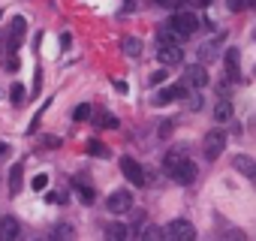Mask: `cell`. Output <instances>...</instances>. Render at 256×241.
I'll return each instance as SVG.
<instances>
[{
    "mask_svg": "<svg viewBox=\"0 0 256 241\" xmlns=\"http://www.w3.org/2000/svg\"><path fill=\"white\" fill-rule=\"evenodd\" d=\"M169 30H172L178 40H187V36H193V34L199 30V22H196V16H193V12L178 10V12L169 18Z\"/></svg>",
    "mask_w": 256,
    "mask_h": 241,
    "instance_id": "1",
    "label": "cell"
},
{
    "mask_svg": "<svg viewBox=\"0 0 256 241\" xmlns=\"http://www.w3.org/2000/svg\"><path fill=\"white\" fill-rule=\"evenodd\" d=\"M160 60H163V66H175V64H181L184 60V52H181V46H178V40H163L160 36Z\"/></svg>",
    "mask_w": 256,
    "mask_h": 241,
    "instance_id": "2",
    "label": "cell"
},
{
    "mask_svg": "<svg viewBox=\"0 0 256 241\" xmlns=\"http://www.w3.org/2000/svg\"><path fill=\"white\" fill-rule=\"evenodd\" d=\"M223 148H226V133L223 130H211L205 136V157L208 160H217L223 154Z\"/></svg>",
    "mask_w": 256,
    "mask_h": 241,
    "instance_id": "3",
    "label": "cell"
},
{
    "mask_svg": "<svg viewBox=\"0 0 256 241\" xmlns=\"http://www.w3.org/2000/svg\"><path fill=\"white\" fill-rule=\"evenodd\" d=\"M169 178L178 181V184H193V181H196V163H193L190 157H184V160L169 172Z\"/></svg>",
    "mask_w": 256,
    "mask_h": 241,
    "instance_id": "4",
    "label": "cell"
},
{
    "mask_svg": "<svg viewBox=\"0 0 256 241\" xmlns=\"http://www.w3.org/2000/svg\"><path fill=\"white\" fill-rule=\"evenodd\" d=\"M120 172H124V178H126V181L136 184V187H142V184H145V172H142V166H139L133 157H120Z\"/></svg>",
    "mask_w": 256,
    "mask_h": 241,
    "instance_id": "5",
    "label": "cell"
},
{
    "mask_svg": "<svg viewBox=\"0 0 256 241\" xmlns=\"http://www.w3.org/2000/svg\"><path fill=\"white\" fill-rule=\"evenodd\" d=\"M133 208V193L130 190H114L108 196V211L112 214H124V211H130Z\"/></svg>",
    "mask_w": 256,
    "mask_h": 241,
    "instance_id": "6",
    "label": "cell"
},
{
    "mask_svg": "<svg viewBox=\"0 0 256 241\" xmlns=\"http://www.w3.org/2000/svg\"><path fill=\"white\" fill-rule=\"evenodd\" d=\"M166 235L175 238V241H190V238H196V229H193V223H187V220H172V223L166 226Z\"/></svg>",
    "mask_w": 256,
    "mask_h": 241,
    "instance_id": "7",
    "label": "cell"
},
{
    "mask_svg": "<svg viewBox=\"0 0 256 241\" xmlns=\"http://www.w3.org/2000/svg\"><path fill=\"white\" fill-rule=\"evenodd\" d=\"M187 94V82L184 84H175V88H163L157 96H154V106H166V102H172V100H178V96H184Z\"/></svg>",
    "mask_w": 256,
    "mask_h": 241,
    "instance_id": "8",
    "label": "cell"
},
{
    "mask_svg": "<svg viewBox=\"0 0 256 241\" xmlns=\"http://www.w3.org/2000/svg\"><path fill=\"white\" fill-rule=\"evenodd\" d=\"M187 82H190L193 88H205V84H208V72H205V66H202V64L190 66V70H187Z\"/></svg>",
    "mask_w": 256,
    "mask_h": 241,
    "instance_id": "9",
    "label": "cell"
},
{
    "mask_svg": "<svg viewBox=\"0 0 256 241\" xmlns=\"http://www.w3.org/2000/svg\"><path fill=\"white\" fill-rule=\"evenodd\" d=\"M24 30H28V22H24V18H16V22L10 24V48H16V46L22 42Z\"/></svg>",
    "mask_w": 256,
    "mask_h": 241,
    "instance_id": "10",
    "label": "cell"
},
{
    "mask_svg": "<svg viewBox=\"0 0 256 241\" xmlns=\"http://www.w3.org/2000/svg\"><path fill=\"white\" fill-rule=\"evenodd\" d=\"M18 235V220L16 217H0V238H16Z\"/></svg>",
    "mask_w": 256,
    "mask_h": 241,
    "instance_id": "11",
    "label": "cell"
},
{
    "mask_svg": "<svg viewBox=\"0 0 256 241\" xmlns=\"http://www.w3.org/2000/svg\"><path fill=\"white\" fill-rule=\"evenodd\" d=\"M184 157H187V151H181V148H172V151L163 157V169H166V175H169V172H172V169H175V166L184 160Z\"/></svg>",
    "mask_w": 256,
    "mask_h": 241,
    "instance_id": "12",
    "label": "cell"
},
{
    "mask_svg": "<svg viewBox=\"0 0 256 241\" xmlns=\"http://www.w3.org/2000/svg\"><path fill=\"white\" fill-rule=\"evenodd\" d=\"M214 118L220 120V124H226V120L232 118V106H229V100H220V102L214 106Z\"/></svg>",
    "mask_w": 256,
    "mask_h": 241,
    "instance_id": "13",
    "label": "cell"
},
{
    "mask_svg": "<svg viewBox=\"0 0 256 241\" xmlns=\"http://www.w3.org/2000/svg\"><path fill=\"white\" fill-rule=\"evenodd\" d=\"M124 54H126V58H139V54H142V42H139L136 36H126V40H124Z\"/></svg>",
    "mask_w": 256,
    "mask_h": 241,
    "instance_id": "14",
    "label": "cell"
},
{
    "mask_svg": "<svg viewBox=\"0 0 256 241\" xmlns=\"http://www.w3.org/2000/svg\"><path fill=\"white\" fill-rule=\"evenodd\" d=\"M76 190H78V199H82L84 205H90V202H94V187H88V184H84V178H76Z\"/></svg>",
    "mask_w": 256,
    "mask_h": 241,
    "instance_id": "15",
    "label": "cell"
},
{
    "mask_svg": "<svg viewBox=\"0 0 256 241\" xmlns=\"http://www.w3.org/2000/svg\"><path fill=\"white\" fill-rule=\"evenodd\" d=\"M84 151H88V154H94V157H102V160H106V157H108V148H106V145H102V142H100V139H90V142H88V148H84Z\"/></svg>",
    "mask_w": 256,
    "mask_h": 241,
    "instance_id": "16",
    "label": "cell"
},
{
    "mask_svg": "<svg viewBox=\"0 0 256 241\" xmlns=\"http://www.w3.org/2000/svg\"><path fill=\"white\" fill-rule=\"evenodd\" d=\"M241 175H247V178H253V160L250 157H235V163H232Z\"/></svg>",
    "mask_w": 256,
    "mask_h": 241,
    "instance_id": "17",
    "label": "cell"
},
{
    "mask_svg": "<svg viewBox=\"0 0 256 241\" xmlns=\"http://www.w3.org/2000/svg\"><path fill=\"white\" fill-rule=\"evenodd\" d=\"M10 100H12V106H24V102H28V94H24V88H22L18 82L12 84V90H10Z\"/></svg>",
    "mask_w": 256,
    "mask_h": 241,
    "instance_id": "18",
    "label": "cell"
},
{
    "mask_svg": "<svg viewBox=\"0 0 256 241\" xmlns=\"http://www.w3.org/2000/svg\"><path fill=\"white\" fill-rule=\"evenodd\" d=\"M226 72H229V76L238 72V48H229V52H226Z\"/></svg>",
    "mask_w": 256,
    "mask_h": 241,
    "instance_id": "19",
    "label": "cell"
},
{
    "mask_svg": "<svg viewBox=\"0 0 256 241\" xmlns=\"http://www.w3.org/2000/svg\"><path fill=\"white\" fill-rule=\"evenodd\" d=\"M22 175H24L22 166H16V169L10 172V193H18V190H22Z\"/></svg>",
    "mask_w": 256,
    "mask_h": 241,
    "instance_id": "20",
    "label": "cell"
},
{
    "mask_svg": "<svg viewBox=\"0 0 256 241\" xmlns=\"http://www.w3.org/2000/svg\"><path fill=\"white\" fill-rule=\"evenodd\" d=\"M124 235H126V229L120 223H108L106 226V238H124Z\"/></svg>",
    "mask_w": 256,
    "mask_h": 241,
    "instance_id": "21",
    "label": "cell"
},
{
    "mask_svg": "<svg viewBox=\"0 0 256 241\" xmlns=\"http://www.w3.org/2000/svg\"><path fill=\"white\" fill-rule=\"evenodd\" d=\"M226 6H229L232 12H241V10H250V6H253V0H226Z\"/></svg>",
    "mask_w": 256,
    "mask_h": 241,
    "instance_id": "22",
    "label": "cell"
},
{
    "mask_svg": "<svg viewBox=\"0 0 256 241\" xmlns=\"http://www.w3.org/2000/svg\"><path fill=\"white\" fill-rule=\"evenodd\" d=\"M88 114H90V106H88V102H82V106H78V108L72 112V118H76V120H84Z\"/></svg>",
    "mask_w": 256,
    "mask_h": 241,
    "instance_id": "23",
    "label": "cell"
},
{
    "mask_svg": "<svg viewBox=\"0 0 256 241\" xmlns=\"http://www.w3.org/2000/svg\"><path fill=\"white\" fill-rule=\"evenodd\" d=\"M30 184H34V190H46V187H48V175L42 172V175H36V178H34Z\"/></svg>",
    "mask_w": 256,
    "mask_h": 241,
    "instance_id": "24",
    "label": "cell"
},
{
    "mask_svg": "<svg viewBox=\"0 0 256 241\" xmlns=\"http://www.w3.org/2000/svg\"><path fill=\"white\" fill-rule=\"evenodd\" d=\"M70 199V193H60V190H54V193H48V202H54V205H64Z\"/></svg>",
    "mask_w": 256,
    "mask_h": 241,
    "instance_id": "25",
    "label": "cell"
},
{
    "mask_svg": "<svg viewBox=\"0 0 256 241\" xmlns=\"http://www.w3.org/2000/svg\"><path fill=\"white\" fill-rule=\"evenodd\" d=\"M100 124H102V127H108V130H114V127H118V118H114V114H102Z\"/></svg>",
    "mask_w": 256,
    "mask_h": 241,
    "instance_id": "26",
    "label": "cell"
},
{
    "mask_svg": "<svg viewBox=\"0 0 256 241\" xmlns=\"http://www.w3.org/2000/svg\"><path fill=\"white\" fill-rule=\"evenodd\" d=\"M154 4H157V6H166V10H175L181 0H154Z\"/></svg>",
    "mask_w": 256,
    "mask_h": 241,
    "instance_id": "27",
    "label": "cell"
},
{
    "mask_svg": "<svg viewBox=\"0 0 256 241\" xmlns=\"http://www.w3.org/2000/svg\"><path fill=\"white\" fill-rule=\"evenodd\" d=\"M145 238H163V229L151 226V229H145Z\"/></svg>",
    "mask_w": 256,
    "mask_h": 241,
    "instance_id": "28",
    "label": "cell"
},
{
    "mask_svg": "<svg viewBox=\"0 0 256 241\" xmlns=\"http://www.w3.org/2000/svg\"><path fill=\"white\" fill-rule=\"evenodd\" d=\"M166 76H169V72H163V70H160V72H154V76H151V84H160V82H166Z\"/></svg>",
    "mask_w": 256,
    "mask_h": 241,
    "instance_id": "29",
    "label": "cell"
},
{
    "mask_svg": "<svg viewBox=\"0 0 256 241\" xmlns=\"http://www.w3.org/2000/svg\"><path fill=\"white\" fill-rule=\"evenodd\" d=\"M54 235H72V229H70V226H58Z\"/></svg>",
    "mask_w": 256,
    "mask_h": 241,
    "instance_id": "30",
    "label": "cell"
},
{
    "mask_svg": "<svg viewBox=\"0 0 256 241\" xmlns=\"http://www.w3.org/2000/svg\"><path fill=\"white\" fill-rule=\"evenodd\" d=\"M0 157H4V160L10 157V145H0Z\"/></svg>",
    "mask_w": 256,
    "mask_h": 241,
    "instance_id": "31",
    "label": "cell"
},
{
    "mask_svg": "<svg viewBox=\"0 0 256 241\" xmlns=\"http://www.w3.org/2000/svg\"><path fill=\"white\" fill-rule=\"evenodd\" d=\"M193 4H196V6H208V4H211V0H193Z\"/></svg>",
    "mask_w": 256,
    "mask_h": 241,
    "instance_id": "32",
    "label": "cell"
}]
</instances>
